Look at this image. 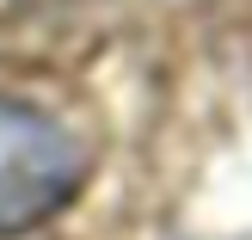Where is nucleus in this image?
<instances>
[{
	"instance_id": "nucleus-1",
	"label": "nucleus",
	"mask_w": 252,
	"mask_h": 240,
	"mask_svg": "<svg viewBox=\"0 0 252 240\" xmlns=\"http://www.w3.org/2000/svg\"><path fill=\"white\" fill-rule=\"evenodd\" d=\"M86 185V148L62 117L0 93V234L49 222Z\"/></svg>"
}]
</instances>
